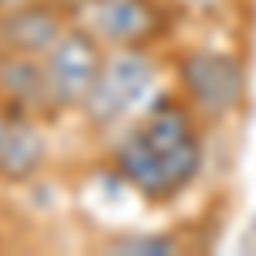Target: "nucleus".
<instances>
[{
	"label": "nucleus",
	"instance_id": "obj_1",
	"mask_svg": "<svg viewBox=\"0 0 256 256\" xmlns=\"http://www.w3.org/2000/svg\"><path fill=\"white\" fill-rule=\"evenodd\" d=\"M205 168V134L178 92H158L110 147V171L150 205H171Z\"/></svg>",
	"mask_w": 256,
	"mask_h": 256
},
{
	"label": "nucleus",
	"instance_id": "obj_2",
	"mask_svg": "<svg viewBox=\"0 0 256 256\" xmlns=\"http://www.w3.org/2000/svg\"><path fill=\"white\" fill-rule=\"evenodd\" d=\"M160 62L150 48H106L89 96L79 106V120L92 134H113L158 96Z\"/></svg>",
	"mask_w": 256,
	"mask_h": 256
},
{
	"label": "nucleus",
	"instance_id": "obj_3",
	"mask_svg": "<svg viewBox=\"0 0 256 256\" xmlns=\"http://www.w3.org/2000/svg\"><path fill=\"white\" fill-rule=\"evenodd\" d=\"M178 96L198 116L202 126L232 120L250 96V68L239 52L216 44H192L174 62Z\"/></svg>",
	"mask_w": 256,
	"mask_h": 256
},
{
	"label": "nucleus",
	"instance_id": "obj_4",
	"mask_svg": "<svg viewBox=\"0 0 256 256\" xmlns=\"http://www.w3.org/2000/svg\"><path fill=\"white\" fill-rule=\"evenodd\" d=\"M72 20L102 48H154L171 28V10L160 0H79Z\"/></svg>",
	"mask_w": 256,
	"mask_h": 256
},
{
	"label": "nucleus",
	"instance_id": "obj_5",
	"mask_svg": "<svg viewBox=\"0 0 256 256\" xmlns=\"http://www.w3.org/2000/svg\"><path fill=\"white\" fill-rule=\"evenodd\" d=\"M106 58V48L99 44L86 28L76 20L62 31V38L41 55V68H44V89H48V102L52 113H79L82 99L89 96L96 72Z\"/></svg>",
	"mask_w": 256,
	"mask_h": 256
},
{
	"label": "nucleus",
	"instance_id": "obj_6",
	"mask_svg": "<svg viewBox=\"0 0 256 256\" xmlns=\"http://www.w3.org/2000/svg\"><path fill=\"white\" fill-rule=\"evenodd\" d=\"M72 24V4L62 0H24L0 10V52L41 58L62 31Z\"/></svg>",
	"mask_w": 256,
	"mask_h": 256
},
{
	"label": "nucleus",
	"instance_id": "obj_7",
	"mask_svg": "<svg viewBox=\"0 0 256 256\" xmlns=\"http://www.w3.org/2000/svg\"><path fill=\"white\" fill-rule=\"evenodd\" d=\"M48 134L41 116H28V113H14L10 134L0 147V181L7 184H24L34 181L48 164Z\"/></svg>",
	"mask_w": 256,
	"mask_h": 256
},
{
	"label": "nucleus",
	"instance_id": "obj_8",
	"mask_svg": "<svg viewBox=\"0 0 256 256\" xmlns=\"http://www.w3.org/2000/svg\"><path fill=\"white\" fill-rule=\"evenodd\" d=\"M0 102L10 113L52 120V102L44 89V68L34 55H10L0 52Z\"/></svg>",
	"mask_w": 256,
	"mask_h": 256
},
{
	"label": "nucleus",
	"instance_id": "obj_9",
	"mask_svg": "<svg viewBox=\"0 0 256 256\" xmlns=\"http://www.w3.org/2000/svg\"><path fill=\"white\" fill-rule=\"evenodd\" d=\"M102 250L106 253H123V256H168V253H178L181 242L171 232H120V236L106 239Z\"/></svg>",
	"mask_w": 256,
	"mask_h": 256
},
{
	"label": "nucleus",
	"instance_id": "obj_10",
	"mask_svg": "<svg viewBox=\"0 0 256 256\" xmlns=\"http://www.w3.org/2000/svg\"><path fill=\"white\" fill-rule=\"evenodd\" d=\"M174 4H178V10L188 14V18L212 20V18H218V14H226L232 0H174Z\"/></svg>",
	"mask_w": 256,
	"mask_h": 256
},
{
	"label": "nucleus",
	"instance_id": "obj_11",
	"mask_svg": "<svg viewBox=\"0 0 256 256\" xmlns=\"http://www.w3.org/2000/svg\"><path fill=\"white\" fill-rule=\"evenodd\" d=\"M10 123H14V113L0 102V147H4V140H7V134H10Z\"/></svg>",
	"mask_w": 256,
	"mask_h": 256
},
{
	"label": "nucleus",
	"instance_id": "obj_12",
	"mask_svg": "<svg viewBox=\"0 0 256 256\" xmlns=\"http://www.w3.org/2000/svg\"><path fill=\"white\" fill-rule=\"evenodd\" d=\"M0 242H4V239H0Z\"/></svg>",
	"mask_w": 256,
	"mask_h": 256
}]
</instances>
